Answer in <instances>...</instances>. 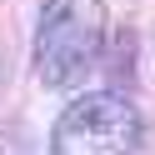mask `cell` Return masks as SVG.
<instances>
[{
    "instance_id": "cell-2",
    "label": "cell",
    "mask_w": 155,
    "mask_h": 155,
    "mask_svg": "<svg viewBox=\"0 0 155 155\" xmlns=\"http://www.w3.org/2000/svg\"><path fill=\"white\" fill-rule=\"evenodd\" d=\"M140 110L120 90H85L55 115L50 155H135Z\"/></svg>"
},
{
    "instance_id": "cell-1",
    "label": "cell",
    "mask_w": 155,
    "mask_h": 155,
    "mask_svg": "<svg viewBox=\"0 0 155 155\" xmlns=\"http://www.w3.org/2000/svg\"><path fill=\"white\" fill-rule=\"evenodd\" d=\"M105 0H45L35 25V75L50 90H75L100 65L105 50Z\"/></svg>"
}]
</instances>
